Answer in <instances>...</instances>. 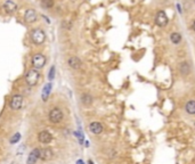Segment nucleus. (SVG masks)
<instances>
[{
	"label": "nucleus",
	"instance_id": "nucleus-1",
	"mask_svg": "<svg viewBox=\"0 0 195 164\" xmlns=\"http://www.w3.org/2000/svg\"><path fill=\"white\" fill-rule=\"evenodd\" d=\"M39 77H40V74H39V72L37 68H32L30 71L27 72V74H26V83L32 87V86H36L38 81H39Z\"/></svg>",
	"mask_w": 195,
	"mask_h": 164
},
{
	"label": "nucleus",
	"instance_id": "nucleus-2",
	"mask_svg": "<svg viewBox=\"0 0 195 164\" xmlns=\"http://www.w3.org/2000/svg\"><path fill=\"white\" fill-rule=\"evenodd\" d=\"M31 39L32 41L36 43V45H42L45 42V39H46V36H45V32L42 30H34L31 34Z\"/></svg>",
	"mask_w": 195,
	"mask_h": 164
},
{
	"label": "nucleus",
	"instance_id": "nucleus-3",
	"mask_svg": "<svg viewBox=\"0 0 195 164\" xmlns=\"http://www.w3.org/2000/svg\"><path fill=\"white\" fill-rule=\"evenodd\" d=\"M32 64H33L34 68L40 70V68H42V67L45 66L46 58H45L43 55H41V54H37V55H34V56L32 57Z\"/></svg>",
	"mask_w": 195,
	"mask_h": 164
},
{
	"label": "nucleus",
	"instance_id": "nucleus-4",
	"mask_svg": "<svg viewBox=\"0 0 195 164\" xmlns=\"http://www.w3.org/2000/svg\"><path fill=\"white\" fill-rule=\"evenodd\" d=\"M155 23L160 27H164L168 24V16L165 15V13H164L163 10L158 11V14L155 16Z\"/></svg>",
	"mask_w": 195,
	"mask_h": 164
},
{
	"label": "nucleus",
	"instance_id": "nucleus-5",
	"mask_svg": "<svg viewBox=\"0 0 195 164\" xmlns=\"http://www.w3.org/2000/svg\"><path fill=\"white\" fill-rule=\"evenodd\" d=\"M49 120L54 123H58L63 120V112L59 108H53L49 113Z\"/></svg>",
	"mask_w": 195,
	"mask_h": 164
},
{
	"label": "nucleus",
	"instance_id": "nucleus-6",
	"mask_svg": "<svg viewBox=\"0 0 195 164\" xmlns=\"http://www.w3.org/2000/svg\"><path fill=\"white\" fill-rule=\"evenodd\" d=\"M22 104H23V97L21 95H15V96H13L11 100H10V108L14 111H17L22 107Z\"/></svg>",
	"mask_w": 195,
	"mask_h": 164
},
{
	"label": "nucleus",
	"instance_id": "nucleus-7",
	"mask_svg": "<svg viewBox=\"0 0 195 164\" xmlns=\"http://www.w3.org/2000/svg\"><path fill=\"white\" fill-rule=\"evenodd\" d=\"M38 139H39V141L41 144H49L53 140V137H51V134L48 131L46 130H43V131H41L39 134H38Z\"/></svg>",
	"mask_w": 195,
	"mask_h": 164
},
{
	"label": "nucleus",
	"instance_id": "nucleus-8",
	"mask_svg": "<svg viewBox=\"0 0 195 164\" xmlns=\"http://www.w3.org/2000/svg\"><path fill=\"white\" fill-rule=\"evenodd\" d=\"M39 157H40V149L39 148L33 149V150L30 153V155H29L26 163L27 164H36Z\"/></svg>",
	"mask_w": 195,
	"mask_h": 164
},
{
	"label": "nucleus",
	"instance_id": "nucleus-9",
	"mask_svg": "<svg viewBox=\"0 0 195 164\" xmlns=\"http://www.w3.org/2000/svg\"><path fill=\"white\" fill-rule=\"evenodd\" d=\"M2 7H4V9H5V11L7 14H13L17 9V5H16L13 0H6Z\"/></svg>",
	"mask_w": 195,
	"mask_h": 164
},
{
	"label": "nucleus",
	"instance_id": "nucleus-10",
	"mask_svg": "<svg viewBox=\"0 0 195 164\" xmlns=\"http://www.w3.org/2000/svg\"><path fill=\"white\" fill-rule=\"evenodd\" d=\"M37 13L34 9H27L25 11V15H24V18L27 23H33L34 20H37Z\"/></svg>",
	"mask_w": 195,
	"mask_h": 164
},
{
	"label": "nucleus",
	"instance_id": "nucleus-11",
	"mask_svg": "<svg viewBox=\"0 0 195 164\" xmlns=\"http://www.w3.org/2000/svg\"><path fill=\"white\" fill-rule=\"evenodd\" d=\"M89 129L94 134H99L103 132V125L99 122H91L89 125Z\"/></svg>",
	"mask_w": 195,
	"mask_h": 164
},
{
	"label": "nucleus",
	"instance_id": "nucleus-12",
	"mask_svg": "<svg viewBox=\"0 0 195 164\" xmlns=\"http://www.w3.org/2000/svg\"><path fill=\"white\" fill-rule=\"evenodd\" d=\"M81 61L78 58V57L73 56V57H70L69 58V65H70V67H72V68H74V70H78V68H80L81 67Z\"/></svg>",
	"mask_w": 195,
	"mask_h": 164
},
{
	"label": "nucleus",
	"instance_id": "nucleus-13",
	"mask_svg": "<svg viewBox=\"0 0 195 164\" xmlns=\"http://www.w3.org/2000/svg\"><path fill=\"white\" fill-rule=\"evenodd\" d=\"M53 157V152L51 149L49 148H43V149H40V157L42 161H48V159H51Z\"/></svg>",
	"mask_w": 195,
	"mask_h": 164
},
{
	"label": "nucleus",
	"instance_id": "nucleus-14",
	"mask_svg": "<svg viewBox=\"0 0 195 164\" xmlns=\"http://www.w3.org/2000/svg\"><path fill=\"white\" fill-rule=\"evenodd\" d=\"M179 71H180V73H181V74H184V75H187V74H188V73L190 72V64H188L187 62H183V63H180Z\"/></svg>",
	"mask_w": 195,
	"mask_h": 164
},
{
	"label": "nucleus",
	"instance_id": "nucleus-15",
	"mask_svg": "<svg viewBox=\"0 0 195 164\" xmlns=\"http://www.w3.org/2000/svg\"><path fill=\"white\" fill-rule=\"evenodd\" d=\"M186 112L190 114V115H194L195 114V100H190V102L186 104Z\"/></svg>",
	"mask_w": 195,
	"mask_h": 164
},
{
	"label": "nucleus",
	"instance_id": "nucleus-16",
	"mask_svg": "<svg viewBox=\"0 0 195 164\" xmlns=\"http://www.w3.org/2000/svg\"><path fill=\"white\" fill-rule=\"evenodd\" d=\"M50 90H51V83H47L46 86L43 87V89H42V99H43L45 102H46L48 96H49Z\"/></svg>",
	"mask_w": 195,
	"mask_h": 164
},
{
	"label": "nucleus",
	"instance_id": "nucleus-17",
	"mask_svg": "<svg viewBox=\"0 0 195 164\" xmlns=\"http://www.w3.org/2000/svg\"><path fill=\"white\" fill-rule=\"evenodd\" d=\"M170 39H171V42H172V43L178 45L180 41H181V36H180V33L174 32V33H172V34L170 36Z\"/></svg>",
	"mask_w": 195,
	"mask_h": 164
},
{
	"label": "nucleus",
	"instance_id": "nucleus-18",
	"mask_svg": "<svg viewBox=\"0 0 195 164\" xmlns=\"http://www.w3.org/2000/svg\"><path fill=\"white\" fill-rule=\"evenodd\" d=\"M81 100H82V104H85V105H90L92 102V98L90 95H88V93H85V95H82L81 97Z\"/></svg>",
	"mask_w": 195,
	"mask_h": 164
},
{
	"label": "nucleus",
	"instance_id": "nucleus-19",
	"mask_svg": "<svg viewBox=\"0 0 195 164\" xmlns=\"http://www.w3.org/2000/svg\"><path fill=\"white\" fill-rule=\"evenodd\" d=\"M41 6L45 8H51L54 6V0H41Z\"/></svg>",
	"mask_w": 195,
	"mask_h": 164
},
{
	"label": "nucleus",
	"instance_id": "nucleus-20",
	"mask_svg": "<svg viewBox=\"0 0 195 164\" xmlns=\"http://www.w3.org/2000/svg\"><path fill=\"white\" fill-rule=\"evenodd\" d=\"M20 139H21V134H20V133H15V134H14V136H13V137L9 139V143L10 144H16L17 141H18V140H20Z\"/></svg>",
	"mask_w": 195,
	"mask_h": 164
},
{
	"label": "nucleus",
	"instance_id": "nucleus-21",
	"mask_svg": "<svg viewBox=\"0 0 195 164\" xmlns=\"http://www.w3.org/2000/svg\"><path fill=\"white\" fill-rule=\"evenodd\" d=\"M54 77H55V66H51V68H50V72H49V80H53L54 79Z\"/></svg>",
	"mask_w": 195,
	"mask_h": 164
},
{
	"label": "nucleus",
	"instance_id": "nucleus-22",
	"mask_svg": "<svg viewBox=\"0 0 195 164\" xmlns=\"http://www.w3.org/2000/svg\"><path fill=\"white\" fill-rule=\"evenodd\" d=\"M77 164H85V163H83L82 159H79V161H77Z\"/></svg>",
	"mask_w": 195,
	"mask_h": 164
},
{
	"label": "nucleus",
	"instance_id": "nucleus-23",
	"mask_svg": "<svg viewBox=\"0 0 195 164\" xmlns=\"http://www.w3.org/2000/svg\"><path fill=\"white\" fill-rule=\"evenodd\" d=\"M192 27H193V30L195 31V20H194V23H193V26H192Z\"/></svg>",
	"mask_w": 195,
	"mask_h": 164
},
{
	"label": "nucleus",
	"instance_id": "nucleus-24",
	"mask_svg": "<svg viewBox=\"0 0 195 164\" xmlns=\"http://www.w3.org/2000/svg\"><path fill=\"white\" fill-rule=\"evenodd\" d=\"M88 164H92V162H91V161H89V162H88Z\"/></svg>",
	"mask_w": 195,
	"mask_h": 164
},
{
	"label": "nucleus",
	"instance_id": "nucleus-25",
	"mask_svg": "<svg viewBox=\"0 0 195 164\" xmlns=\"http://www.w3.org/2000/svg\"><path fill=\"white\" fill-rule=\"evenodd\" d=\"M194 128H195V121H194Z\"/></svg>",
	"mask_w": 195,
	"mask_h": 164
}]
</instances>
